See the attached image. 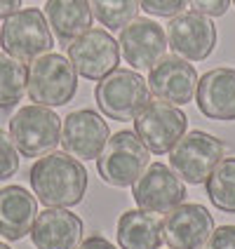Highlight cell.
<instances>
[{"mask_svg":"<svg viewBox=\"0 0 235 249\" xmlns=\"http://www.w3.org/2000/svg\"><path fill=\"white\" fill-rule=\"evenodd\" d=\"M75 92H78V73L71 59L47 52L31 61L26 83V94L31 101L54 108V106H66L75 97Z\"/></svg>","mask_w":235,"mask_h":249,"instance_id":"obj_5","label":"cell"},{"mask_svg":"<svg viewBox=\"0 0 235 249\" xmlns=\"http://www.w3.org/2000/svg\"><path fill=\"white\" fill-rule=\"evenodd\" d=\"M188 5V0H139V7H144V12L153 17H177L183 12V7Z\"/></svg>","mask_w":235,"mask_h":249,"instance_id":"obj_25","label":"cell"},{"mask_svg":"<svg viewBox=\"0 0 235 249\" xmlns=\"http://www.w3.org/2000/svg\"><path fill=\"white\" fill-rule=\"evenodd\" d=\"M198 80L200 78H198L195 69L183 56L165 54L151 69V75L146 83H148L151 94H155L160 101L174 104V106H186L193 101Z\"/></svg>","mask_w":235,"mask_h":249,"instance_id":"obj_15","label":"cell"},{"mask_svg":"<svg viewBox=\"0 0 235 249\" xmlns=\"http://www.w3.org/2000/svg\"><path fill=\"white\" fill-rule=\"evenodd\" d=\"M78 249H118L113 242H108L104 235H90L87 240H83Z\"/></svg>","mask_w":235,"mask_h":249,"instance_id":"obj_28","label":"cell"},{"mask_svg":"<svg viewBox=\"0 0 235 249\" xmlns=\"http://www.w3.org/2000/svg\"><path fill=\"white\" fill-rule=\"evenodd\" d=\"M19 172V151L12 137L0 129V181L10 179Z\"/></svg>","mask_w":235,"mask_h":249,"instance_id":"obj_24","label":"cell"},{"mask_svg":"<svg viewBox=\"0 0 235 249\" xmlns=\"http://www.w3.org/2000/svg\"><path fill=\"white\" fill-rule=\"evenodd\" d=\"M118 245L123 249H160L163 223L146 209H129L118 219Z\"/></svg>","mask_w":235,"mask_h":249,"instance_id":"obj_20","label":"cell"},{"mask_svg":"<svg viewBox=\"0 0 235 249\" xmlns=\"http://www.w3.org/2000/svg\"><path fill=\"white\" fill-rule=\"evenodd\" d=\"M0 47L19 61H33L54 47L52 28L38 7H26L10 14L0 26Z\"/></svg>","mask_w":235,"mask_h":249,"instance_id":"obj_2","label":"cell"},{"mask_svg":"<svg viewBox=\"0 0 235 249\" xmlns=\"http://www.w3.org/2000/svg\"><path fill=\"white\" fill-rule=\"evenodd\" d=\"M21 7V0H0V21H5L10 14Z\"/></svg>","mask_w":235,"mask_h":249,"instance_id":"obj_29","label":"cell"},{"mask_svg":"<svg viewBox=\"0 0 235 249\" xmlns=\"http://www.w3.org/2000/svg\"><path fill=\"white\" fill-rule=\"evenodd\" d=\"M92 14L108 31H123L139 14V0H90Z\"/></svg>","mask_w":235,"mask_h":249,"instance_id":"obj_23","label":"cell"},{"mask_svg":"<svg viewBox=\"0 0 235 249\" xmlns=\"http://www.w3.org/2000/svg\"><path fill=\"white\" fill-rule=\"evenodd\" d=\"M148 165H151V151L137 137V132L129 129L108 137L104 151L97 158V169L101 179L115 188L132 186Z\"/></svg>","mask_w":235,"mask_h":249,"instance_id":"obj_4","label":"cell"},{"mask_svg":"<svg viewBox=\"0 0 235 249\" xmlns=\"http://www.w3.org/2000/svg\"><path fill=\"white\" fill-rule=\"evenodd\" d=\"M226 153V143L221 139L212 137L207 132H191L177 141V146L169 151V167L181 177L183 183L200 186L205 183L212 169Z\"/></svg>","mask_w":235,"mask_h":249,"instance_id":"obj_7","label":"cell"},{"mask_svg":"<svg viewBox=\"0 0 235 249\" xmlns=\"http://www.w3.org/2000/svg\"><path fill=\"white\" fill-rule=\"evenodd\" d=\"M31 188L45 207H73L87 193V169L69 153H47L38 158L31 172Z\"/></svg>","mask_w":235,"mask_h":249,"instance_id":"obj_1","label":"cell"},{"mask_svg":"<svg viewBox=\"0 0 235 249\" xmlns=\"http://www.w3.org/2000/svg\"><path fill=\"white\" fill-rule=\"evenodd\" d=\"M212 205L226 214H235V158H221L205 181Z\"/></svg>","mask_w":235,"mask_h":249,"instance_id":"obj_21","label":"cell"},{"mask_svg":"<svg viewBox=\"0 0 235 249\" xmlns=\"http://www.w3.org/2000/svg\"><path fill=\"white\" fill-rule=\"evenodd\" d=\"M188 2L195 12L205 14V17H223L233 0H188Z\"/></svg>","mask_w":235,"mask_h":249,"instance_id":"obj_27","label":"cell"},{"mask_svg":"<svg viewBox=\"0 0 235 249\" xmlns=\"http://www.w3.org/2000/svg\"><path fill=\"white\" fill-rule=\"evenodd\" d=\"M0 249H12V247H7V245H5V242H0Z\"/></svg>","mask_w":235,"mask_h":249,"instance_id":"obj_30","label":"cell"},{"mask_svg":"<svg viewBox=\"0 0 235 249\" xmlns=\"http://www.w3.org/2000/svg\"><path fill=\"white\" fill-rule=\"evenodd\" d=\"M233 5H235V0H233Z\"/></svg>","mask_w":235,"mask_h":249,"instance_id":"obj_31","label":"cell"},{"mask_svg":"<svg viewBox=\"0 0 235 249\" xmlns=\"http://www.w3.org/2000/svg\"><path fill=\"white\" fill-rule=\"evenodd\" d=\"M120 52L125 61L137 71H151L167 52V33L153 19H132L120 31Z\"/></svg>","mask_w":235,"mask_h":249,"instance_id":"obj_14","label":"cell"},{"mask_svg":"<svg viewBox=\"0 0 235 249\" xmlns=\"http://www.w3.org/2000/svg\"><path fill=\"white\" fill-rule=\"evenodd\" d=\"M188 118L174 104L151 101L144 111L134 118V132L146 143V148L155 155L169 153L177 141L186 134Z\"/></svg>","mask_w":235,"mask_h":249,"instance_id":"obj_8","label":"cell"},{"mask_svg":"<svg viewBox=\"0 0 235 249\" xmlns=\"http://www.w3.org/2000/svg\"><path fill=\"white\" fill-rule=\"evenodd\" d=\"M205 249H235V226H219L212 231Z\"/></svg>","mask_w":235,"mask_h":249,"instance_id":"obj_26","label":"cell"},{"mask_svg":"<svg viewBox=\"0 0 235 249\" xmlns=\"http://www.w3.org/2000/svg\"><path fill=\"white\" fill-rule=\"evenodd\" d=\"M167 45L186 61H202L217 47V26L200 12H181L167 24Z\"/></svg>","mask_w":235,"mask_h":249,"instance_id":"obj_11","label":"cell"},{"mask_svg":"<svg viewBox=\"0 0 235 249\" xmlns=\"http://www.w3.org/2000/svg\"><path fill=\"white\" fill-rule=\"evenodd\" d=\"M212 231L214 219L207 207L193 202H181L163 221V240L169 249H205Z\"/></svg>","mask_w":235,"mask_h":249,"instance_id":"obj_13","label":"cell"},{"mask_svg":"<svg viewBox=\"0 0 235 249\" xmlns=\"http://www.w3.org/2000/svg\"><path fill=\"white\" fill-rule=\"evenodd\" d=\"M28 69L24 61L0 52V108L7 111L17 106L26 94Z\"/></svg>","mask_w":235,"mask_h":249,"instance_id":"obj_22","label":"cell"},{"mask_svg":"<svg viewBox=\"0 0 235 249\" xmlns=\"http://www.w3.org/2000/svg\"><path fill=\"white\" fill-rule=\"evenodd\" d=\"M132 195L139 209L151 214H167L186 200V186L172 167L153 162L132 183Z\"/></svg>","mask_w":235,"mask_h":249,"instance_id":"obj_10","label":"cell"},{"mask_svg":"<svg viewBox=\"0 0 235 249\" xmlns=\"http://www.w3.org/2000/svg\"><path fill=\"white\" fill-rule=\"evenodd\" d=\"M69 59L78 75L101 80L120 64V45L104 28H90L69 45Z\"/></svg>","mask_w":235,"mask_h":249,"instance_id":"obj_9","label":"cell"},{"mask_svg":"<svg viewBox=\"0 0 235 249\" xmlns=\"http://www.w3.org/2000/svg\"><path fill=\"white\" fill-rule=\"evenodd\" d=\"M38 216V200L24 186L0 188V235L5 240H21L31 233Z\"/></svg>","mask_w":235,"mask_h":249,"instance_id":"obj_18","label":"cell"},{"mask_svg":"<svg viewBox=\"0 0 235 249\" xmlns=\"http://www.w3.org/2000/svg\"><path fill=\"white\" fill-rule=\"evenodd\" d=\"M111 129L97 111H73L61 120V148L78 160H97Z\"/></svg>","mask_w":235,"mask_h":249,"instance_id":"obj_12","label":"cell"},{"mask_svg":"<svg viewBox=\"0 0 235 249\" xmlns=\"http://www.w3.org/2000/svg\"><path fill=\"white\" fill-rule=\"evenodd\" d=\"M195 104L209 120H235V69H212L200 75Z\"/></svg>","mask_w":235,"mask_h":249,"instance_id":"obj_17","label":"cell"},{"mask_svg":"<svg viewBox=\"0 0 235 249\" xmlns=\"http://www.w3.org/2000/svg\"><path fill=\"white\" fill-rule=\"evenodd\" d=\"M10 137L19 155L42 158L54 151L61 141V118L50 106H24L10 120Z\"/></svg>","mask_w":235,"mask_h":249,"instance_id":"obj_6","label":"cell"},{"mask_svg":"<svg viewBox=\"0 0 235 249\" xmlns=\"http://www.w3.org/2000/svg\"><path fill=\"white\" fill-rule=\"evenodd\" d=\"M92 7L87 0H47L45 19L52 28V36L69 47L75 38H80L92 26Z\"/></svg>","mask_w":235,"mask_h":249,"instance_id":"obj_19","label":"cell"},{"mask_svg":"<svg viewBox=\"0 0 235 249\" xmlns=\"http://www.w3.org/2000/svg\"><path fill=\"white\" fill-rule=\"evenodd\" d=\"M36 249H78L83 242V219L66 207H47L31 228Z\"/></svg>","mask_w":235,"mask_h":249,"instance_id":"obj_16","label":"cell"},{"mask_svg":"<svg viewBox=\"0 0 235 249\" xmlns=\"http://www.w3.org/2000/svg\"><path fill=\"white\" fill-rule=\"evenodd\" d=\"M94 99L99 111L108 120L125 123V120H134L151 104V89L137 71L115 69L97 83Z\"/></svg>","mask_w":235,"mask_h":249,"instance_id":"obj_3","label":"cell"}]
</instances>
